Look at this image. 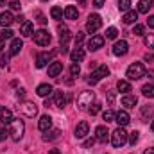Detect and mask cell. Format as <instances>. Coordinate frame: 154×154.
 <instances>
[{"instance_id": "obj_1", "label": "cell", "mask_w": 154, "mask_h": 154, "mask_svg": "<svg viewBox=\"0 0 154 154\" xmlns=\"http://www.w3.org/2000/svg\"><path fill=\"white\" fill-rule=\"evenodd\" d=\"M127 136H129V134L125 133V129L118 125L115 131L111 133V145L116 147V149L122 147V145H125V143H127Z\"/></svg>"}, {"instance_id": "obj_2", "label": "cell", "mask_w": 154, "mask_h": 154, "mask_svg": "<svg viewBox=\"0 0 154 154\" xmlns=\"http://www.w3.org/2000/svg\"><path fill=\"white\" fill-rule=\"evenodd\" d=\"M23 133H25V124H23V120H13V122H11V129H9L11 138H13L14 142H20L22 136H23Z\"/></svg>"}, {"instance_id": "obj_3", "label": "cell", "mask_w": 154, "mask_h": 154, "mask_svg": "<svg viewBox=\"0 0 154 154\" xmlns=\"http://www.w3.org/2000/svg\"><path fill=\"white\" fill-rule=\"evenodd\" d=\"M125 75H127L129 81H138V79H142V77L145 75V66H143L142 63H133V65L127 68Z\"/></svg>"}, {"instance_id": "obj_4", "label": "cell", "mask_w": 154, "mask_h": 154, "mask_svg": "<svg viewBox=\"0 0 154 154\" xmlns=\"http://www.w3.org/2000/svg\"><path fill=\"white\" fill-rule=\"evenodd\" d=\"M108 75H109V68H108L106 65H100L95 72H91V74H90L88 82H90V84H97L100 79H104V77H108Z\"/></svg>"}, {"instance_id": "obj_5", "label": "cell", "mask_w": 154, "mask_h": 154, "mask_svg": "<svg viewBox=\"0 0 154 154\" xmlns=\"http://www.w3.org/2000/svg\"><path fill=\"white\" fill-rule=\"evenodd\" d=\"M100 27H102V18L99 14H90L88 16V22H86V31L90 34H95Z\"/></svg>"}, {"instance_id": "obj_6", "label": "cell", "mask_w": 154, "mask_h": 154, "mask_svg": "<svg viewBox=\"0 0 154 154\" xmlns=\"http://www.w3.org/2000/svg\"><path fill=\"white\" fill-rule=\"evenodd\" d=\"M93 99H95V93L93 91H82L77 97V108L79 109H88V106H91Z\"/></svg>"}, {"instance_id": "obj_7", "label": "cell", "mask_w": 154, "mask_h": 154, "mask_svg": "<svg viewBox=\"0 0 154 154\" xmlns=\"http://www.w3.org/2000/svg\"><path fill=\"white\" fill-rule=\"evenodd\" d=\"M32 38H34V43H36L38 47H48V43L52 41V36H50L45 29L36 31V32L32 34Z\"/></svg>"}, {"instance_id": "obj_8", "label": "cell", "mask_w": 154, "mask_h": 154, "mask_svg": "<svg viewBox=\"0 0 154 154\" xmlns=\"http://www.w3.org/2000/svg\"><path fill=\"white\" fill-rule=\"evenodd\" d=\"M109 138H111V134H109V131H108L106 125H99V127L95 129V140H97V142L106 143Z\"/></svg>"}, {"instance_id": "obj_9", "label": "cell", "mask_w": 154, "mask_h": 154, "mask_svg": "<svg viewBox=\"0 0 154 154\" xmlns=\"http://www.w3.org/2000/svg\"><path fill=\"white\" fill-rule=\"evenodd\" d=\"M127 52H129V45H127V41H125V39H120V41H116L115 45H113V54L118 56V57L125 56Z\"/></svg>"}, {"instance_id": "obj_10", "label": "cell", "mask_w": 154, "mask_h": 154, "mask_svg": "<svg viewBox=\"0 0 154 154\" xmlns=\"http://www.w3.org/2000/svg\"><path fill=\"white\" fill-rule=\"evenodd\" d=\"M104 41H106L104 36L95 34V36H91V38L88 39V48H90V50H99V48L104 47Z\"/></svg>"}, {"instance_id": "obj_11", "label": "cell", "mask_w": 154, "mask_h": 154, "mask_svg": "<svg viewBox=\"0 0 154 154\" xmlns=\"http://www.w3.org/2000/svg\"><path fill=\"white\" fill-rule=\"evenodd\" d=\"M50 127H52V116L50 115H41L39 116V122H38V129L41 133H47V131H50Z\"/></svg>"}, {"instance_id": "obj_12", "label": "cell", "mask_w": 154, "mask_h": 154, "mask_svg": "<svg viewBox=\"0 0 154 154\" xmlns=\"http://www.w3.org/2000/svg\"><path fill=\"white\" fill-rule=\"evenodd\" d=\"M54 54H56V52H43V54H38V57H36V66H38V68H45V66L48 65V61L52 59Z\"/></svg>"}, {"instance_id": "obj_13", "label": "cell", "mask_w": 154, "mask_h": 154, "mask_svg": "<svg viewBox=\"0 0 154 154\" xmlns=\"http://www.w3.org/2000/svg\"><path fill=\"white\" fill-rule=\"evenodd\" d=\"M22 111H23V115L25 116L34 118V116L38 115V106H36L34 102H25V104L22 106Z\"/></svg>"}, {"instance_id": "obj_14", "label": "cell", "mask_w": 154, "mask_h": 154, "mask_svg": "<svg viewBox=\"0 0 154 154\" xmlns=\"http://www.w3.org/2000/svg\"><path fill=\"white\" fill-rule=\"evenodd\" d=\"M115 122L120 125V127H125L129 122H131V118H129V113L127 111H124V109H120L118 113H115Z\"/></svg>"}, {"instance_id": "obj_15", "label": "cell", "mask_w": 154, "mask_h": 154, "mask_svg": "<svg viewBox=\"0 0 154 154\" xmlns=\"http://www.w3.org/2000/svg\"><path fill=\"white\" fill-rule=\"evenodd\" d=\"M68 100H70V97H66L65 91H56V93H54V102H56L57 108H65Z\"/></svg>"}, {"instance_id": "obj_16", "label": "cell", "mask_w": 154, "mask_h": 154, "mask_svg": "<svg viewBox=\"0 0 154 154\" xmlns=\"http://www.w3.org/2000/svg\"><path fill=\"white\" fill-rule=\"evenodd\" d=\"M88 131H90L88 122H79L77 127H75V138H86L88 136Z\"/></svg>"}, {"instance_id": "obj_17", "label": "cell", "mask_w": 154, "mask_h": 154, "mask_svg": "<svg viewBox=\"0 0 154 154\" xmlns=\"http://www.w3.org/2000/svg\"><path fill=\"white\" fill-rule=\"evenodd\" d=\"M23 48V41L20 38H14L11 41V47H9V56H16V54H20V50Z\"/></svg>"}, {"instance_id": "obj_18", "label": "cell", "mask_w": 154, "mask_h": 154, "mask_svg": "<svg viewBox=\"0 0 154 154\" xmlns=\"http://www.w3.org/2000/svg\"><path fill=\"white\" fill-rule=\"evenodd\" d=\"M84 57H86V52H84V48H81V47H75V50L70 52V59H72V63H81Z\"/></svg>"}, {"instance_id": "obj_19", "label": "cell", "mask_w": 154, "mask_h": 154, "mask_svg": "<svg viewBox=\"0 0 154 154\" xmlns=\"http://www.w3.org/2000/svg\"><path fill=\"white\" fill-rule=\"evenodd\" d=\"M32 31H34V23L29 22V20H25V22L22 23V27H20V34L25 36V38H27V36H32V34H34Z\"/></svg>"}, {"instance_id": "obj_20", "label": "cell", "mask_w": 154, "mask_h": 154, "mask_svg": "<svg viewBox=\"0 0 154 154\" xmlns=\"http://www.w3.org/2000/svg\"><path fill=\"white\" fill-rule=\"evenodd\" d=\"M136 104H138V99H136V95H129V93H125V95L122 97V106H125L127 109L134 108Z\"/></svg>"}, {"instance_id": "obj_21", "label": "cell", "mask_w": 154, "mask_h": 154, "mask_svg": "<svg viewBox=\"0 0 154 154\" xmlns=\"http://www.w3.org/2000/svg\"><path fill=\"white\" fill-rule=\"evenodd\" d=\"M57 31H59V41H61V45L66 47V43H68V39H70V31H68V27H66V25H59Z\"/></svg>"}, {"instance_id": "obj_22", "label": "cell", "mask_w": 154, "mask_h": 154, "mask_svg": "<svg viewBox=\"0 0 154 154\" xmlns=\"http://www.w3.org/2000/svg\"><path fill=\"white\" fill-rule=\"evenodd\" d=\"M14 118H13V111L7 109V108H0V122L5 125V124H11Z\"/></svg>"}, {"instance_id": "obj_23", "label": "cell", "mask_w": 154, "mask_h": 154, "mask_svg": "<svg viewBox=\"0 0 154 154\" xmlns=\"http://www.w3.org/2000/svg\"><path fill=\"white\" fill-rule=\"evenodd\" d=\"M138 20V11H127V13H124V16H122V22L125 23V25H131V23H134Z\"/></svg>"}, {"instance_id": "obj_24", "label": "cell", "mask_w": 154, "mask_h": 154, "mask_svg": "<svg viewBox=\"0 0 154 154\" xmlns=\"http://www.w3.org/2000/svg\"><path fill=\"white\" fill-rule=\"evenodd\" d=\"M63 72V65L59 61H54L50 66H48V77H57Z\"/></svg>"}, {"instance_id": "obj_25", "label": "cell", "mask_w": 154, "mask_h": 154, "mask_svg": "<svg viewBox=\"0 0 154 154\" xmlns=\"http://www.w3.org/2000/svg\"><path fill=\"white\" fill-rule=\"evenodd\" d=\"M52 91H54V88H52L50 84H47V82L39 84L38 88H36V93H38L39 97H48V95H50Z\"/></svg>"}, {"instance_id": "obj_26", "label": "cell", "mask_w": 154, "mask_h": 154, "mask_svg": "<svg viewBox=\"0 0 154 154\" xmlns=\"http://www.w3.org/2000/svg\"><path fill=\"white\" fill-rule=\"evenodd\" d=\"M152 4H154V0H140V2H138V13L147 14V13L151 11Z\"/></svg>"}, {"instance_id": "obj_27", "label": "cell", "mask_w": 154, "mask_h": 154, "mask_svg": "<svg viewBox=\"0 0 154 154\" xmlns=\"http://www.w3.org/2000/svg\"><path fill=\"white\" fill-rule=\"evenodd\" d=\"M13 22H14V18H13V14H11L9 11H5V13H2V14H0V25H2L4 29H5V27H9Z\"/></svg>"}, {"instance_id": "obj_28", "label": "cell", "mask_w": 154, "mask_h": 154, "mask_svg": "<svg viewBox=\"0 0 154 154\" xmlns=\"http://www.w3.org/2000/svg\"><path fill=\"white\" fill-rule=\"evenodd\" d=\"M77 16H79V11H77L75 5H66L65 7V18L66 20H77Z\"/></svg>"}, {"instance_id": "obj_29", "label": "cell", "mask_w": 154, "mask_h": 154, "mask_svg": "<svg viewBox=\"0 0 154 154\" xmlns=\"http://www.w3.org/2000/svg\"><path fill=\"white\" fill-rule=\"evenodd\" d=\"M154 115V109L151 106H143L142 108V122H149Z\"/></svg>"}, {"instance_id": "obj_30", "label": "cell", "mask_w": 154, "mask_h": 154, "mask_svg": "<svg viewBox=\"0 0 154 154\" xmlns=\"http://www.w3.org/2000/svg\"><path fill=\"white\" fill-rule=\"evenodd\" d=\"M116 90L120 91V93H129L131 91V84H129V81H118L116 82Z\"/></svg>"}, {"instance_id": "obj_31", "label": "cell", "mask_w": 154, "mask_h": 154, "mask_svg": "<svg viewBox=\"0 0 154 154\" xmlns=\"http://www.w3.org/2000/svg\"><path fill=\"white\" fill-rule=\"evenodd\" d=\"M59 134H61L59 129H52V131H47V134H43V140L45 142H52V140H57Z\"/></svg>"}, {"instance_id": "obj_32", "label": "cell", "mask_w": 154, "mask_h": 154, "mask_svg": "<svg viewBox=\"0 0 154 154\" xmlns=\"http://www.w3.org/2000/svg\"><path fill=\"white\" fill-rule=\"evenodd\" d=\"M142 93H143V97H147V99H154V84H145V86L142 88Z\"/></svg>"}, {"instance_id": "obj_33", "label": "cell", "mask_w": 154, "mask_h": 154, "mask_svg": "<svg viewBox=\"0 0 154 154\" xmlns=\"http://www.w3.org/2000/svg\"><path fill=\"white\" fill-rule=\"evenodd\" d=\"M63 14H65V11H63L61 7H52V9H50V16H52L54 20H63Z\"/></svg>"}, {"instance_id": "obj_34", "label": "cell", "mask_w": 154, "mask_h": 154, "mask_svg": "<svg viewBox=\"0 0 154 154\" xmlns=\"http://www.w3.org/2000/svg\"><path fill=\"white\" fill-rule=\"evenodd\" d=\"M138 140H140V133H138V131H133V133L127 136V142H129V145H133V147L138 143Z\"/></svg>"}, {"instance_id": "obj_35", "label": "cell", "mask_w": 154, "mask_h": 154, "mask_svg": "<svg viewBox=\"0 0 154 154\" xmlns=\"http://www.w3.org/2000/svg\"><path fill=\"white\" fill-rule=\"evenodd\" d=\"M118 9L124 13L131 11V0H118Z\"/></svg>"}, {"instance_id": "obj_36", "label": "cell", "mask_w": 154, "mask_h": 154, "mask_svg": "<svg viewBox=\"0 0 154 154\" xmlns=\"http://www.w3.org/2000/svg\"><path fill=\"white\" fill-rule=\"evenodd\" d=\"M100 106H102L100 102H95V104H91V106L88 108V113H90L91 116H93V115H97V113L100 111Z\"/></svg>"}, {"instance_id": "obj_37", "label": "cell", "mask_w": 154, "mask_h": 154, "mask_svg": "<svg viewBox=\"0 0 154 154\" xmlns=\"http://www.w3.org/2000/svg\"><path fill=\"white\" fill-rule=\"evenodd\" d=\"M102 118H104L106 122H115V113H113L111 109H106V111L102 113Z\"/></svg>"}, {"instance_id": "obj_38", "label": "cell", "mask_w": 154, "mask_h": 154, "mask_svg": "<svg viewBox=\"0 0 154 154\" xmlns=\"http://www.w3.org/2000/svg\"><path fill=\"white\" fill-rule=\"evenodd\" d=\"M13 34H14V32H13L11 29H7V27H5V29L2 31V34H0V38L4 39V41H5V39H13Z\"/></svg>"}, {"instance_id": "obj_39", "label": "cell", "mask_w": 154, "mask_h": 154, "mask_svg": "<svg viewBox=\"0 0 154 154\" xmlns=\"http://www.w3.org/2000/svg\"><path fill=\"white\" fill-rule=\"evenodd\" d=\"M116 36H118V31H116L115 27H109V29L106 31V38L108 39H115Z\"/></svg>"}, {"instance_id": "obj_40", "label": "cell", "mask_w": 154, "mask_h": 154, "mask_svg": "<svg viewBox=\"0 0 154 154\" xmlns=\"http://www.w3.org/2000/svg\"><path fill=\"white\" fill-rule=\"evenodd\" d=\"M81 74V68H79V63H72V66H70V75L72 77H77Z\"/></svg>"}, {"instance_id": "obj_41", "label": "cell", "mask_w": 154, "mask_h": 154, "mask_svg": "<svg viewBox=\"0 0 154 154\" xmlns=\"http://www.w3.org/2000/svg\"><path fill=\"white\" fill-rule=\"evenodd\" d=\"M133 34H134V36H143V34H145V27H143V25H134Z\"/></svg>"}, {"instance_id": "obj_42", "label": "cell", "mask_w": 154, "mask_h": 154, "mask_svg": "<svg viewBox=\"0 0 154 154\" xmlns=\"http://www.w3.org/2000/svg\"><path fill=\"white\" fill-rule=\"evenodd\" d=\"M143 43H145V47L154 48V34H147V36H145V39H143Z\"/></svg>"}, {"instance_id": "obj_43", "label": "cell", "mask_w": 154, "mask_h": 154, "mask_svg": "<svg viewBox=\"0 0 154 154\" xmlns=\"http://www.w3.org/2000/svg\"><path fill=\"white\" fill-rule=\"evenodd\" d=\"M36 18H38L36 22H38L39 25H47V22H48V20L45 18V14H43L41 11H36Z\"/></svg>"}, {"instance_id": "obj_44", "label": "cell", "mask_w": 154, "mask_h": 154, "mask_svg": "<svg viewBox=\"0 0 154 154\" xmlns=\"http://www.w3.org/2000/svg\"><path fill=\"white\" fill-rule=\"evenodd\" d=\"M9 7L13 11H20V0H9Z\"/></svg>"}, {"instance_id": "obj_45", "label": "cell", "mask_w": 154, "mask_h": 154, "mask_svg": "<svg viewBox=\"0 0 154 154\" xmlns=\"http://www.w3.org/2000/svg\"><path fill=\"white\" fill-rule=\"evenodd\" d=\"M82 39H84V32H77L75 34V47H79L82 43Z\"/></svg>"}, {"instance_id": "obj_46", "label": "cell", "mask_w": 154, "mask_h": 154, "mask_svg": "<svg viewBox=\"0 0 154 154\" xmlns=\"http://www.w3.org/2000/svg\"><path fill=\"white\" fill-rule=\"evenodd\" d=\"M7 65H9V57L7 56H2L0 57V68H5Z\"/></svg>"}, {"instance_id": "obj_47", "label": "cell", "mask_w": 154, "mask_h": 154, "mask_svg": "<svg viewBox=\"0 0 154 154\" xmlns=\"http://www.w3.org/2000/svg\"><path fill=\"white\" fill-rule=\"evenodd\" d=\"M7 134H9V131H7L5 127H2V129H0V142H4V140L7 138Z\"/></svg>"}, {"instance_id": "obj_48", "label": "cell", "mask_w": 154, "mask_h": 154, "mask_svg": "<svg viewBox=\"0 0 154 154\" xmlns=\"http://www.w3.org/2000/svg\"><path fill=\"white\" fill-rule=\"evenodd\" d=\"M116 99V93L115 91H108V100H109V104H113Z\"/></svg>"}, {"instance_id": "obj_49", "label": "cell", "mask_w": 154, "mask_h": 154, "mask_svg": "<svg viewBox=\"0 0 154 154\" xmlns=\"http://www.w3.org/2000/svg\"><path fill=\"white\" fill-rule=\"evenodd\" d=\"M93 143H95V138H88V140L84 142V147L90 149V147H93Z\"/></svg>"}, {"instance_id": "obj_50", "label": "cell", "mask_w": 154, "mask_h": 154, "mask_svg": "<svg viewBox=\"0 0 154 154\" xmlns=\"http://www.w3.org/2000/svg\"><path fill=\"white\" fill-rule=\"evenodd\" d=\"M104 4H106V0H93V5H95L97 9H99V7H102Z\"/></svg>"}, {"instance_id": "obj_51", "label": "cell", "mask_w": 154, "mask_h": 154, "mask_svg": "<svg viewBox=\"0 0 154 154\" xmlns=\"http://www.w3.org/2000/svg\"><path fill=\"white\" fill-rule=\"evenodd\" d=\"M16 97H18V99H23V97H25V90H23V88H20V90L16 91Z\"/></svg>"}, {"instance_id": "obj_52", "label": "cell", "mask_w": 154, "mask_h": 154, "mask_svg": "<svg viewBox=\"0 0 154 154\" xmlns=\"http://www.w3.org/2000/svg\"><path fill=\"white\" fill-rule=\"evenodd\" d=\"M147 25H149L151 29H154V16H149V18H147Z\"/></svg>"}, {"instance_id": "obj_53", "label": "cell", "mask_w": 154, "mask_h": 154, "mask_svg": "<svg viewBox=\"0 0 154 154\" xmlns=\"http://www.w3.org/2000/svg\"><path fill=\"white\" fill-rule=\"evenodd\" d=\"M145 61H154V56L152 54H145V57H143Z\"/></svg>"}, {"instance_id": "obj_54", "label": "cell", "mask_w": 154, "mask_h": 154, "mask_svg": "<svg viewBox=\"0 0 154 154\" xmlns=\"http://www.w3.org/2000/svg\"><path fill=\"white\" fill-rule=\"evenodd\" d=\"M48 154H61V152H59V149H50Z\"/></svg>"}, {"instance_id": "obj_55", "label": "cell", "mask_w": 154, "mask_h": 154, "mask_svg": "<svg viewBox=\"0 0 154 154\" xmlns=\"http://www.w3.org/2000/svg\"><path fill=\"white\" fill-rule=\"evenodd\" d=\"M143 154H154V147H151V149H145V152Z\"/></svg>"}, {"instance_id": "obj_56", "label": "cell", "mask_w": 154, "mask_h": 154, "mask_svg": "<svg viewBox=\"0 0 154 154\" xmlns=\"http://www.w3.org/2000/svg\"><path fill=\"white\" fill-rule=\"evenodd\" d=\"M16 22H18V23H23V22H25V20H23V16H22V14H20V16H18V18H16Z\"/></svg>"}, {"instance_id": "obj_57", "label": "cell", "mask_w": 154, "mask_h": 154, "mask_svg": "<svg viewBox=\"0 0 154 154\" xmlns=\"http://www.w3.org/2000/svg\"><path fill=\"white\" fill-rule=\"evenodd\" d=\"M145 74L151 77V79H154V70H151V72H145Z\"/></svg>"}, {"instance_id": "obj_58", "label": "cell", "mask_w": 154, "mask_h": 154, "mask_svg": "<svg viewBox=\"0 0 154 154\" xmlns=\"http://www.w3.org/2000/svg\"><path fill=\"white\" fill-rule=\"evenodd\" d=\"M79 2V5H86V0H77Z\"/></svg>"}, {"instance_id": "obj_59", "label": "cell", "mask_w": 154, "mask_h": 154, "mask_svg": "<svg viewBox=\"0 0 154 154\" xmlns=\"http://www.w3.org/2000/svg\"><path fill=\"white\" fill-rule=\"evenodd\" d=\"M2 48H4V39L0 38V52H2Z\"/></svg>"}, {"instance_id": "obj_60", "label": "cell", "mask_w": 154, "mask_h": 154, "mask_svg": "<svg viewBox=\"0 0 154 154\" xmlns=\"http://www.w3.org/2000/svg\"><path fill=\"white\" fill-rule=\"evenodd\" d=\"M151 131L154 133V120H152V124H151Z\"/></svg>"}, {"instance_id": "obj_61", "label": "cell", "mask_w": 154, "mask_h": 154, "mask_svg": "<svg viewBox=\"0 0 154 154\" xmlns=\"http://www.w3.org/2000/svg\"><path fill=\"white\" fill-rule=\"evenodd\" d=\"M0 5H5V0H0Z\"/></svg>"}, {"instance_id": "obj_62", "label": "cell", "mask_w": 154, "mask_h": 154, "mask_svg": "<svg viewBox=\"0 0 154 154\" xmlns=\"http://www.w3.org/2000/svg\"><path fill=\"white\" fill-rule=\"evenodd\" d=\"M41 2H47V0H41Z\"/></svg>"}]
</instances>
